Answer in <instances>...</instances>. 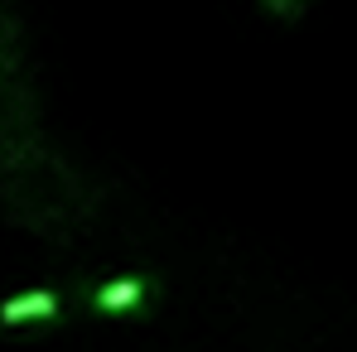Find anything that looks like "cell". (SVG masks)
<instances>
[{"mask_svg":"<svg viewBox=\"0 0 357 352\" xmlns=\"http://www.w3.org/2000/svg\"><path fill=\"white\" fill-rule=\"evenodd\" d=\"M54 314V294H20V299H10V304H0V319L5 323H20V319H49Z\"/></svg>","mask_w":357,"mask_h":352,"instance_id":"1","label":"cell"},{"mask_svg":"<svg viewBox=\"0 0 357 352\" xmlns=\"http://www.w3.org/2000/svg\"><path fill=\"white\" fill-rule=\"evenodd\" d=\"M135 299H140V285H135V280H121V285H107V290L97 294V304H102V309H130Z\"/></svg>","mask_w":357,"mask_h":352,"instance_id":"2","label":"cell"}]
</instances>
